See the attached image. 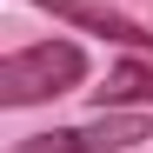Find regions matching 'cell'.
<instances>
[{
    "instance_id": "2",
    "label": "cell",
    "mask_w": 153,
    "mask_h": 153,
    "mask_svg": "<svg viewBox=\"0 0 153 153\" xmlns=\"http://www.w3.org/2000/svg\"><path fill=\"white\" fill-rule=\"evenodd\" d=\"M153 140V120L146 113H126V107H100V120L87 126H53V133H27L13 153H126Z\"/></svg>"
},
{
    "instance_id": "4",
    "label": "cell",
    "mask_w": 153,
    "mask_h": 153,
    "mask_svg": "<svg viewBox=\"0 0 153 153\" xmlns=\"http://www.w3.org/2000/svg\"><path fill=\"white\" fill-rule=\"evenodd\" d=\"M100 107H126V113L153 107V60L140 53V60L113 67V73H107V87H100Z\"/></svg>"
},
{
    "instance_id": "1",
    "label": "cell",
    "mask_w": 153,
    "mask_h": 153,
    "mask_svg": "<svg viewBox=\"0 0 153 153\" xmlns=\"http://www.w3.org/2000/svg\"><path fill=\"white\" fill-rule=\"evenodd\" d=\"M87 80V53L73 40H40L20 47V53L0 60V107H40V100H60Z\"/></svg>"
},
{
    "instance_id": "3",
    "label": "cell",
    "mask_w": 153,
    "mask_h": 153,
    "mask_svg": "<svg viewBox=\"0 0 153 153\" xmlns=\"http://www.w3.org/2000/svg\"><path fill=\"white\" fill-rule=\"evenodd\" d=\"M53 20H67V27H80V33H100V40H113V47H133V53L153 60V33L140 27V20H126L113 7H93V0H40Z\"/></svg>"
}]
</instances>
